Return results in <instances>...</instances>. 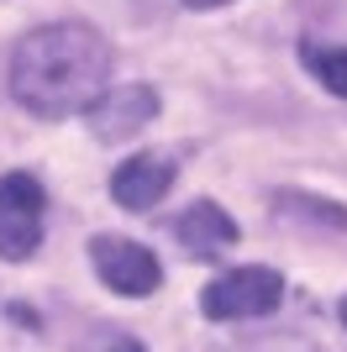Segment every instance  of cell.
<instances>
[{"label": "cell", "mask_w": 347, "mask_h": 352, "mask_svg": "<svg viewBox=\"0 0 347 352\" xmlns=\"http://www.w3.org/2000/svg\"><path fill=\"white\" fill-rule=\"evenodd\" d=\"M158 116V95L147 85H121V89H105L101 100L90 105V126L101 142H121V137L143 132L147 121Z\"/></svg>", "instance_id": "5"}, {"label": "cell", "mask_w": 347, "mask_h": 352, "mask_svg": "<svg viewBox=\"0 0 347 352\" xmlns=\"http://www.w3.org/2000/svg\"><path fill=\"white\" fill-rule=\"evenodd\" d=\"M185 6H195V11H211V6H227V0H185Z\"/></svg>", "instance_id": "11"}, {"label": "cell", "mask_w": 347, "mask_h": 352, "mask_svg": "<svg viewBox=\"0 0 347 352\" xmlns=\"http://www.w3.org/2000/svg\"><path fill=\"white\" fill-rule=\"evenodd\" d=\"M279 300H284V279H279L274 268L247 263V268H231V274L205 284L200 310L211 321H253V316L279 310Z\"/></svg>", "instance_id": "2"}, {"label": "cell", "mask_w": 347, "mask_h": 352, "mask_svg": "<svg viewBox=\"0 0 347 352\" xmlns=\"http://www.w3.org/2000/svg\"><path fill=\"white\" fill-rule=\"evenodd\" d=\"M90 263H95V274H101L116 294H132V300H137V294H153L163 284V263L153 258V248L132 242V236H95V242H90Z\"/></svg>", "instance_id": "4"}, {"label": "cell", "mask_w": 347, "mask_h": 352, "mask_svg": "<svg viewBox=\"0 0 347 352\" xmlns=\"http://www.w3.org/2000/svg\"><path fill=\"white\" fill-rule=\"evenodd\" d=\"M274 206L284 210V216H305V221H321V226H337V232H347V210L332 206V200H311V195H274Z\"/></svg>", "instance_id": "9"}, {"label": "cell", "mask_w": 347, "mask_h": 352, "mask_svg": "<svg viewBox=\"0 0 347 352\" xmlns=\"http://www.w3.org/2000/svg\"><path fill=\"white\" fill-rule=\"evenodd\" d=\"M111 89V43L90 21H48L11 53V95L32 116L58 121L90 111Z\"/></svg>", "instance_id": "1"}, {"label": "cell", "mask_w": 347, "mask_h": 352, "mask_svg": "<svg viewBox=\"0 0 347 352\" xmlns=\"http://www.w3.org/2000/svg\"><path fill=\"white\" fill-rule=\"evenodd\" d=\"M337 316H342V326H347V300H342V305H337Z\"/></svg>", "instance_id": "12"}, {"label": "cell", "mask_w": 347, "mask_h": 352, "mask_svg": "<svg viewBox=\"0 0 347 352\" xmlns=\"http://www.w3.org/2000/svg\"><path fill=\"white\" fill-rule=\"evenodd\" d=\"M105 352H143V342H132V337H121V342H111Z\"/></svg>", "instance_id": "10"}, {"label": "cell", "mask_w": 347, "mask_h": 352, "mask_svg": "<svg viewBox=\"0 0 347 352\" xmlns=\"http://www.w3.org/2000/svg\"><path fill=\"white\" fill-rule=\"evenodd\" d=\"M300 58H305V69L316 74L332 95H342V100H347V47H316V43H305Z\"/></svg>", "instance_id": "8"}, {"label": "cell", "mask_w": 347, "mask_h": 352, "mask_svg": "<svg viewBox=\"0 0 347 352\" xmlns=\"http://www.w3.org/2000/svg\"><path fill=\"white\" fill-rule=\"evenodd\" d=\"M174 190V163L169 158H127L111 174V195L127 210H153Z\"/></svg>", "instance_id": "7"}, {"label": "cell", "mask_w": 347, "mask_h": 352, "mask_svg": "<svg viewBox=\"0 0 347 352\" xmlns=\"http://www.w3.org/2000/svg\"><path fill=\"white\" fill-rule=\"evenodd\" d=\"M174 236H179V248H185L189 258H216V252H227L231 242H237V221H231L216 200H195L185 216L174 221Z\"/></svg>", "instance_id": "6"}, {"label": "cell", "mask_w": 347, "mask_h": 352, "mask_svg": "<svg viewBox=\"0 0 347 352\" xmlns=\"http://www.w3.org/2000/svg\"><path fill=\"white\" fill-rule=\"evenodd\" d=\"M43 206L48 195L32 174H6L0 179V258L21 263L43 242Z\"/></svg>", "instance_id": "3"}]
</instances>
